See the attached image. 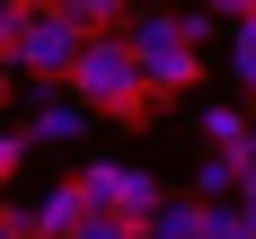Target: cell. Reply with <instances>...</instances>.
Segmentation results:
<instances>
[{"label": "cell", "mask_w": 256, "mask_h": 239, "mask_svg": "<svg viewBox=\"0 0 256 239\" xmlns=\"http://www.w3.org/2000/svg\"><path fill=\"white\" fill-rule=\"evenodd\" d=\"M62 89H71L88 115H142V106H150V89H142V62H132V45H124V36H88Z\"/></svg>", "instance_id": "1"}, {"label": "cell", "mask_w": 256, "mask_h": 239, "mask_svg": "<svg viewBox=\"0 0 256 239\" xmlns=\"http://www.w3.org/2000/svg\"><path fill=\"white\" fill-rule=\"evenodd\" d=\"M124 45H132V62H142V89L150 98H177V89H194V45H186V27H177V9H132L124 18Z\"/></svg>", "instance_id": "2"}, {"label": "cell", "mask_w": 256, "mask_h": 239, "mask_svg": "<svg viewBox=\"0 0 256 239\" xmlns=\"http://www.w3.org/2000/svg\"><path fill=\"white\" fill-rule=\"evenodd\" d=\"M80 195H88L98 212H124L132 230H150V212L168 204L150 168H124V159H88V168H80Z\"/></svg>", "instance_id": "3"}, {"label": "cell", "mask_w": 256, "mask_h": 239, "mask_svg": "<svg viewBox=\"0 0 256 239\" xmlns=\"http://www.w3.org/2000/svg\"><path fill=\"white\" fill-rule=\"evenodd\" d=\"M80 45H88V36H80V27L44 0V9H26V18H18V53H9V62H18V71H36V80H71Z\"/></svg>", "instance_id": "4"}, {"label": "cell", "mask_w": 256, "mask_h": 239, "mask_svg": "<svg viewBox=\"0 0 256 239\" xmlns=\"http://www.w3.org/2000/svg\"><path fill=\"white\" fill-rule=\"evenodd\" d=\"M18 221H26V239H71L80 221H88V195H80V177H71V186H44L36 204H18Z\"/></svg>", "instance_id": "5"}, {"label": "cell", "mask_w": 256, "mask_h": 239, "mask_svg": "<svg viewBox=\"0 0 256 239\" xmlns=\"http://www.w3.org/2000/svg\"><path fill=\"white\" fill-rule=\"evenodd\" d=\"M80 115H88V106L62 89V98H44L36 115H26V142H80Z\"/></svg>", "instance_id": "6"}, {"label": "cell", "mask_w": 256, "mask_h": 239, "mask_svg": "<svg viewBox=\"0 0 256 239\" xmlns=\"http://www.w3.org/2000/svg\"><path fill=\"white\" fill-rule=\"evenodd\" d=\"M256 142V124H248V106H212L204 115V151H221V159H238Z\"/></svg>", "instance_id": "7"}, {"label": "cell", "mask_w": 256, "mask_h": 239, "mask_svg": "<svg viewBox=\"0 0 256 239\" xmlns=\"http://www.w3.org/2000/svg\"><path fill=\"white\" fill-rule=\"evenodd\" d=\"M80 36H124V0H53Z\"/></svg>", "instance_id": "8"}, {"label": "cell", "mask_w": 256, "mask_h": 239, "mask_svg": "<svg viewBox=\"0 0 256 239\" xmlns=\"http://www.w3.org/2000/svg\"><path fill=\"white\" fill-rule=\"evenodd\" d=\"M142 239H204V204H194V195H186V204H159Z\"/></svg>", "instance_id": "9"}, {"label": "cell", "mask_w": 256, "mask_h": 239, "mask_svg": "<svg viewBox=\"0 0 256 239\" xmlns=\"http://www.w3.org/2000/svg\"><path fill=\"white\" fill-rule=\"evenodd\" d=\"M230 195H238V168H230L221 151H204V168H194V204H230Z\"/></svg>", "instance_id": "10"}, {"label": "cell", "mask_w": 256, "mask_h": 239, "mask_svg": "<svg viewBox=\"0 0 256 239\" xmlns=\"http://www.w3.org/2000/svg\"><path fill=\"white\" fill-rule=\"evenodd\" d=\"M230 71H238V89L256 98V18H238V27H230Z\"/></svg>", "instance_id": "11"}, {"label": "cell", "mask_w": 256, "mask_h": 239, "mask_svg": "<svg viewBox=\"0 0 256 239\" xmlns=\"http://www.w3.org/2000/svg\"><path fill=\"white\" fill-rule=\"evenodd\" d=\"M71 239H142V230H132L124 212H98V204H88V221H80V230H71Z\"/></svg>", "instance_id": "12"}, {"label": "cell", "mask_w": 256, "mask_h": 239, "mask_svg": "<svg viewBox=\"0 0 256 239\" xmlns=\"http://www.w3.org/2000/svg\"><path fill=\"white\" fill-rule=\"evenodd\" d=\"M18 159H26V133H0V186L18 177Z\"/></svg>", "instance_id": "13"}, {"label": "cell", "mask_w": 256, "mask_h": 239, "mask_svg": "<svg viewBox=\"0 0 256 239\" xmlns=\"http://www.w3.org/2000/svg\"><path fill=\"white\" fill-rule=\"evenodd\" d=\"M204 9H212V18H230V27H238V18H256V0H204Z\"/></svg>", "instance_id": "14"}, {"label": "cell", "mask_w": 256, "mask_h": 239, "mask_svg": "<svg viewBox=\"0 0 256 239\" xmlns=\"http://www.w3.org/2000/svg\"><path fill=\"white\" fill-rule=\"evenodd\" d=\"M0 239H26V221H18V212H9V204H0Z\"/></svg>", "instance_id": "15"}, {"label": "cell", "mask_w": 256, "mask_h": 239, "mask_svg": "<svg viewBox=\"0 0 256 239\" xmlns=\"http://www.w3.org/2000/svg\"><path fill=\"white\" fill-rule=\"evenodd\" d=\"M238 204H248V230H256V186H238Z\"/></svg>", "instance_id": "16"}, {"label": "cell", "mask_w": 256, "mask_h": 239, "mask_svg": "<svg viewBox=\"0 0 256 239\" xmlns=\"http://www.w3.org/2000/svg\"><path fill=\"white\" fill-rule=\"evenodd\" d=\"M0 98H9V62H0Z\"/></svg>", "instance_id": "17"}]
</instances>
